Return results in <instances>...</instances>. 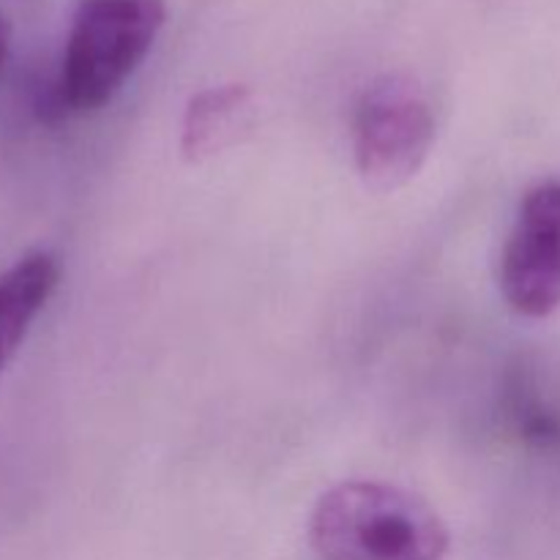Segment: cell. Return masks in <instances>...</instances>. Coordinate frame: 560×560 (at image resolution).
I'll return each instance as SVG.
<instances>
[{
	"instance_id": "8992f818",
	"label": "cell",
	"mask_w": 560,
	"mask_h": 560,
	"mask_svg": "<svg viewBox=\"0 0 560 560\" xmlns=\"http://www.w3.org/2000/svg\"><path fill=\"white\" fill-rule=\"evenodd\" d=\"M60 262L52 252H31L0 273V372L58 290Z\"/></svg>"
},
{
	"instance_id": "5b68a950",
	"label": "cell",
	"mask_w": 560,
	"mask_h": 560,
	"mask_svg": "<svg viewBox=\"0 0 560 560\" xmlns=\"http://www.w3.org/2000/svg\"><path fill=\"white\" fill-rule=\"evenodd\" d=\"M255 126V96L246 85H219L191 96L180 124V156L197 164L228 151Z\"/></svg>"
},
{
	"instance_id": "3957f363",
	"label": "cell",
	"mask_w": 560,
	"mask_h": 560,
	"mask_svg": "<svg viewBox=\"0 0 560 560\" xmlns=\"http://www.w3.org/2000/svg\"><path fill=\"white\" fill-rule=\"evenodd\" d=\"M435 145V115L424 88L405 74H383L361 93L353 115V156L372 191L408 186Z\"/></svg>"
},
{
	"instance_id": "6da1fadb",
	"label": "cell",
	"mask_w": 560,
	"mask_h": 560,
	"mask_svg": "<svg viewBox=\"0 0 560 560\" xmlns=\"http://www.w3.org/2000/svg\"><path fill=\"white\" fill-rule=\"evenodd\" d=\"M320 560H443L452 534L432 503L388 481L331 487L310 517Z\"/></svg>"
},
{
	"instance_id": "277c9868",
	"label": "cell",
	"mask_w": 560,
	"mask_h": 560,
	"mask_svg": "<svg viewBox=\"0 0 560 560\" xmlns=\"http://www.w3.org/2000/svg\"><path fill=\"white\" fill-rule=\"evenodd\" d=\"M501 290L523 317H550L560 306V178L528 189L501 255Z\"/></svg>"
},
{
	"instance_id": "7a4b0ae2",
	"label": "cell",
	"mask_w": 560,
	"mask_h": 560,
	"mask_svg": "<svg viewBox=\"0 0 560 560\" xmlns=\"http://www.w3.org/2000/svg\"><path fill=\"white\" fill-rule=\"evenodd\" d=\"M164 22V0H82L66 38L60 77L42 104L44 118L107 107L151 52Z\"/></svg>"
},
{
	"instance_id": "52a82bcc",
	"label": "cell",
	"mask_w": 560,
	"mask_h": 560,
	"mask_svg": "<svg viewBox=\"0 0 560 560\" xmlns=\"http://www.w3.org/2000/svg\"><path fill=\"white\" fill-rule=\"evenodd\" d=\"M9 42H11V27L5 16L0 14V71H3L5 58H9Z\"/></svg>"
}]
</instances>
